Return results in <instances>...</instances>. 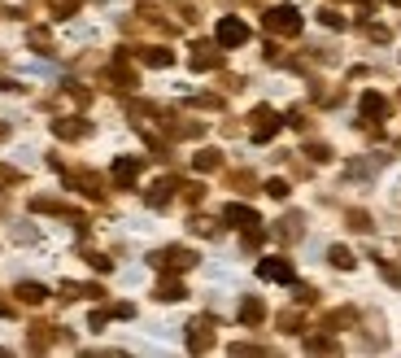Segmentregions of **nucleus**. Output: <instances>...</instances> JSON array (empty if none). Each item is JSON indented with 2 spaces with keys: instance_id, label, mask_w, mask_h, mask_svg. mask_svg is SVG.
I'll return each mask as SVG.
<instances>
[{
  "instance_id": "0eeeda50",
  "label": "nucleus",
  "mask_w": 401,
  "mask_h": 358,
  "mask_svg": "<svg viewBox=\"0 0 401 358\" xmlns=\"http://www.w3.org/2000/svg\"><path fill=\"white\" fill-rule=\"evenodd\" d=\"M153 263H157V267H192V263H197V254H188V249H166V254H157Z\"/></svg>"
},
{
  "instance_id": "9d476101",
  "label": "nucleus",
  "mask_w": 401,
  "mask_h": 358,
  "mask_svg": "<svg viewBox=\"0 0 401 358\" xmlns=\"http://www.w3.org/2000/svg\"><path fill=\"white\" fill-rule=\"evenodd\" d=\"M332 267H341V271H349V267H354V254H349L345 245H332Z\"/></svg>"
},
{
  "instance_id": "f3484780",
  "label": "nucleus",
  "mask_w": 401,
  "mask_h": 358,
  "mask_svg": "<svg viewBox=\"0 0 401 358\" xmlns=\"http://www.w3.org/2000/svg\"><path fill=\"white\" fill-rule=\"evenodd\" d=\"M266 192H270V197H279V201H284V197H288V184H284V179H270V184H266Z\"/></svg>"
},
{
  "instance_id": "dca6fc26",
  "label": "nucleus",
  "mask_w": 401,
  "mask_h": 358,
  "mask_svg": "<svg viewBox=\"0 0 401 358\" xmlns=\"http://www.w3.org/2000/svg\"><path fill=\"white\" fill-rule=\"evenodd\" d=\"M218 166V153H197V171H214Z\"/></svg>"
},
{
  "instance_id": "a211bd4d",
  "label": "nucleus",
  "mask_w": 401,
  "mask_h": 358,
  "mask_svg": "<svg viewBox=\"0 0 401 358\" xmlns=\"http://www.w3.org/2000/svg\"><path fill=\"white\" fill-rule=\"evenodd\" d=\"M79 132H83L79 123H57V136H79Z\"/></svg>"
},
{
  "instance_id": "6e6552de",
  "label": "nucleus",
  "mask_w": 401,
  "mask_h": 358,
  "mask_svg": "<svg viewBox=\"0 0 401 358\" xmlns=\"http://www.w3.org/2000/svg\"><path fill=\"white\" fill-rule=\"evenodd\" d=\"M384 109H388V101H384L379 92H362V114L366 118H384Z\"/></svg>"
},
{
  "instance_id": "20e7f679",
  "label": "nucleus",
  "mask_w": 401,
  "mask_h": 358,
  "mask_svg": "<svg viewBox=\"0 0 401 358\" xmlns=\"http://www.w3.org/2000/svg\"><path fill=\"white\" fill-rule=\"evenodd\" d=\"M275 132H279V118H275V114H270V109L262 105L258 114H253V140H270Z\"/></svg>"
},
{
  "instance_id": "f03ea898",
  "label": "nucleus",
  "mask_w": 401,
  "mask_h": 358,
  "mask_svg": "<svg viewBox=\"0 0 401 358\" xmlns=\"http://www.w3.org/2000/svg\"><path fill=\"white\" fill-rule=\"evenodd\" d=\"M245 40H249V26L240 22V18H222V22H218V44H222V48H240Z\"/></svg>"
},
{
  "instance_id": "39448f33",
  "label": "nucleus",
  "mask_w": 401,
  "mask_h": 358,
  "mask_svg": "<svg viewBox=\"0 0 401 358\" xmlns=\"http://www.w3.org/2000/svg\"><path fill=\"white\" fill-rule=\"evenodd\" d=\"M222 219L236 223V227H245V232H249V227H258V215H253L249 205H227V210H222Z\"/></svg>"
},
{
  "instance_id": "ddd939ff",
  "label": "nucleus",
  "mask_w": 401,
  "mask_h": 358,
  "mask_svg": "<svg viewBox=\"0 0 401 358\" xmlns=\"http://www.w3.org/2000/svg\"><path fill=\"white\" fill-rule=\"evenodd\" d=\"M192 328H197L192 332V350H205V341H214V332H205L210 323H192Z\"/></svg>"
},
{
  "instance_id": "f257e3e1",
  "label": "nucleus",
  "mask_w": 401,
  "mask_h": 358,
  "mask_svg": "<svg viewBox=\"0 0 401 358\" xmlns=\"http://www.w3.org/2000/svg\"><path fill=\"white\" fill-rule=\"evenodd\" d=\"M266 26H270V31H279V36H297V31H301V13H297L293 5L270 9V13H266Z\"/></svg>"
},
{
  "instance_id": "6ab92c4d",
  "label": "nucleus",
  "mask_w": 401,
  "mask_h": 358,
  "mask_svg": "<svg viewBox=\"0 0 401 358\" xmlns=\"http://www.w3.org/2000/svg\"><path fill=\"white\" fill-rule=\"evenodd\" d=\"M362 5H371V0H362Z\"/></svg>"
},
{
  "instance_id": "2eb2a0df",
  "label": "nucleus",
  "mask_w": 401,
  "mask_h": 358,
  "mask_svg": "<svg viewBox=\"0 0 401 358\" xmlns=\"http://www.w3.org/2000/svg\"><path fill=\"white\" fill-rule=\"evenodd\" d=\"M170 188H174V184H170V179H162V184H157V188L149 192V205H162V201L170 197Z\"/></svg>"
},
{
  "instance_id": "f8f14e48",
  "label": "nucleus",
  "mask_w": 401,
  "mask_h": 358,
  "mask_svg": "<svg viewBox=\"0 0 401 358\" xmlns=\"http://www.w3.org/2000/svg\"><path fill=\"white\" fill-rule=\"evenodd\" d=\"M44 293H48L44 284H22V288H18V297H22V302H44Z\"/></svg>"
},
{
  "instance_id": "1a4fd4ad",
  "label": "nucleus",
  "mask_w": 401,
  "mask_h": 358,
  "mask_svg": "<svg viewBox=\"0 0 401 358\" xmlns=\"http://www.w3.org/2000/svg\"><path fill=\"white\" fill-rule=\"evenodd\" d=\"M170 61H174V53H166V48H149V53H144V66L162 70V66H170Z\"/></svg>"
},
{
  "instance_id": "9b49d317",
  "label": "nucleus",
  "mask_w": 401,
  "mask_h": 358,
  "mask_svg": "<svg viewBox=\"0 0 401 358\" xmlns=\"http://www.w3.org/2000/svg\"><path fill=\"white\" fill-rule=\"evenodd\" d=\"M157 297H162V302H179V297H183V284H179V280H166Z\"/></svg>"
},
{
  "instance_id": "4468645a",
  "label": "nucleus",
  "mask_w": 401,
  "mask_h": 358,
  "mask_svg": "<svg viewBox=\"0 0 401 358\" xmlns=\"http://www.w3.org/2000/svg\"><path fill=\"white\" fill-rule=\"evenodd\" d=\"M240 319H245V323H258V319H262V302H245V306H240Z\"/></svg>"
},
{
  "instance_id": "7ed1b4c3",
  "label": "nucleus",
  "mask_w": 401,
  "mask_h": 358,
  "mask_svg": "<svg viewBox=\"0 0 401 358\" xmlns=\"http://www.w3.org/2000/svg\"><path fill=\"white\" fill-rule=\"evenodd\" d=\"M258 275H262V280L288 284V280H293V263H288V258H262V263H258Z\"/></svg>"
},
{
  "instance_id": "423d86ee",
  "label": "nucleus",
  "mask_w": 401,
  "mask_h": 358,
  "mask_svg": "<svg viewBox=\"0 0 401 358\" xmlns=\"http://www.w3.org/2000/svg\"><path fill=\"white\" fill-rule=\"evenodd\" d=\"M136 175H140V162H136V157H118V162H114V179H118L122 188H131Z\"/></svg>"
}]
</instances>
